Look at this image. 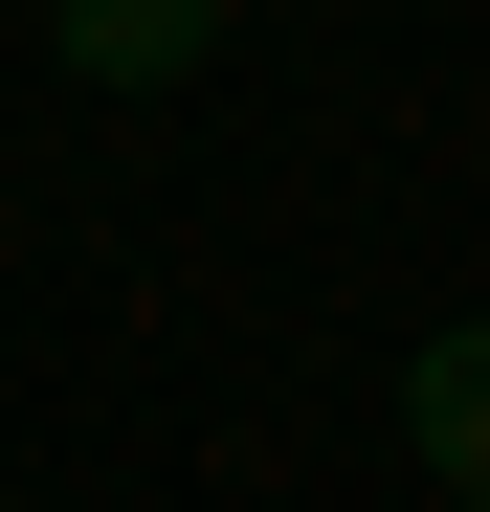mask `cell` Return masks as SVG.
<instances>
[{
  "label": "cell",
  "mask_w": 490,
  "mask_h": 512,
  "mask_svg": "<svg viewBox=\"0 0 490 512\" xmlns=\"http://www.w3.org/2000/svg\"><path fill=\"white\" fill-rule=\"evenodd\" d=\"M401 446H424L446 512H490V334H424L401 357Z\"/></svg>",
  "instance_id": "cell-1"
},
{
  "label": "cell",
  "mask_w": 490,
  "mask_h": 512,
  "mask_svg": "<svg viewBox=\"0 0 490 512\" xmlns=\"http://www.w3.org/2000/svg\"><path fill=\"white\" fill-rule=\"evenodd\" d=\"M45 45L90 67V90H179V67L223 45V0H45Z\"/></svg>",
  "instance_id": "cell-2"
}]
</instances>
